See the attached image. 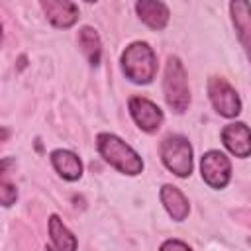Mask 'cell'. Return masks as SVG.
Returning a JSON list of instances; mask_svg holds the SVG:
<instances>
[{"instance_id": "cell-1", "label": "cell", "mask_w": 251, "mask_h": 251, "mask_svg": "<svg viewBox=\"0 0 251 251\" xmlns=\"http://www.w3.org/2000/svg\"><path fill=\"white\" fill-rule=\"evenodd\" d=\"M96 147L100 151V155L120 173L126 175H137L143 169V161L141 157L118 135L114 133H100L96 137Z\"/></svg>"}, {"instance_id": "cell-2", "label": "cell", "mask_w": 251, "mask_h": 251, "mask_svg": "<svg viewBox=\"0 0 251 251\" xmlns=\"http://www.w3.org/2000/svg\"><path fill=\"white\" fill-rule=\"evenodd\" d=\"M122 69L131 82L147 84L157 75V57L147 43L135 41L122 53Z\"/></svg>"}, {"instance_id": "cell-3", "label": "cell", "mask_w": 251, "mask_h": 251, "mask_svg": "<svg viewBox=\"0 0 251 251\" xmlns=\"http://www.w3.org/2000/svg\"><path fill=\"white\" fill-rule=\"evenodd\" d=\"M163 90H165V100H167L169 108H173L178 114H182L188 108L190 92H188L186 71L176 57H169V61H167Z\"/></svg>"}, {"instance_id": "cell-4", "label": "cell", "mask_w": 251, "mask_h": 251, "mask_svg": "<svg viewBox=\"0 0 251 251\" xmlns=\"http://www.w3.org/2000/svg\"><path fill=\"white\" fill-rule=\"evenodd\" d=\"M161 159L165 167L176 176H188L192 173V147L182 135H167L163 139Z\"/></svg>"}, {"instance_id": "cell-5", "label": "cell", "mask_w": 251, "mask_h": 251, "mask_svg": "<svg viewBox=\"0 0 251 251\" xmlns=\"http://www.w3.org/2000/svg\"><path fill=\"white\" fill-rule=\"evenodd\" d=\"M208 96L214 108L218 110V114L224 118H235L241 112V100L235 88L224 78L212 76L208 80Z\"/></svg>"}, {"instance_id": "cell-6", "label": "cell", "mask_w": 251, "mask_h": 251, "mask_svg": "<svg viewBox=\"0 0 251 251\" xmlns=\"http://www.w3.org/2000/svg\"><path fill=\"white\" fill-rule=\"evenodd\" d=\"M202 178L212 188H224L231 176V163L222 151H208L200 161Z\"/></svg>"}, {"instance_id": "cell-7", "label": "cell", "mask_w": 251, "mask_h": 251, "mask_svg": "<svg viewBox=\"0 0 251 251\" xmlns=\"http://www.w3.org/2000/svg\"><path fill=\"white\" fill-rule=\"evenodd\" d=\"M129 112L131 118L135 120V124L143 129V131H157L163 124V112L157 104H153L147 98L141 96H133L129 98Z\"/></svg>"}, {"instance_id": "cell-8", "label": "cell", "mask_w": 251, "mask_h": 251, "mask_svg": "<svg viewBox=\"0 0 251 251\" xmlns=\"http://www.w3.org/2000/svg\"><path fill=\"white\" fill-rule=\"evenodd\" d=\"M222 141L227 147V151L235 157L243 159L251 155V129L241 122L227 124L222 129Z\"/></svg>"}, {"instance_id": "cell-9", "label": "cell", "mask_w": 251, "mask_h": 251, "mask_svg": "<svg viewBox=\"0 0 251 251\" xmlns=\"http://www.w3.org/2000/svg\"><path fill=\"white\" fill-rule=\"evenodd\" d=\"M41 8L47 16V20L61 29L71 27L78 20V6L67 0H43Z\"/></svg>"}, {"instance_id": "cell-10", "label": "cell", "mask_w": 251, "mask_h": 251, "mask_svg": "<svg viewBox=\"0 0 251 251\" xmlns=\"http://www.w3.org/2000/svg\"><path fill=\"white\" fill-rule=\"evenodd\" d=\"M229 12H231V20H233L237 37L251 61V4L249 2H231Z\"/></svg>"}, {"instance_id": "cell-11", "label": "cell", "mask_w": 251, "mask_h": 251, "mask_svg": "<svg viewBox=\"0 0 251 251\" xmlns=\"http://www.w3.org/2000/svg\"><path fill=\"white\" fill-rule=\"evenodd\" d=\"M137 16L143 24H147L151 29H163L169 22V8L163 2L155 0H141L135 4Z\"/></svg>"}, {"instance_id": "cell-12", "label": "cell", "mask_w": 251, "mask_h": 251, "mask_svg": "<svg viewBox=\"0 0 251 251\" xmlns=\"http://www.w3.org/2000/svg\"><path fill=\"white\" fill-rule=\"evenodd\" d=\"M159 196H161V202H163L165 210L169 212V216H171L173 220L182 222V220L188 216V210H190L188 200L184 198V194H182L176 186L165 184V186L161 188V194H159Z\"/></svg>"}, {"instance_id": "cell-13", "label": "cell", "mask_w": 251, "mask_h": 251, "mask_svg": "<svg viewBox=\"0 0 251 251\" xmlns=\"http://www.w3.org/2000/svg\"><path fill=\"white\" fill-rule=\"evenodd\" d=\"M51 163L55 171L65 178V180H76L82 175V163L80 159L67 149H57L51 153Z\"/></svg>"}, {"instance_id": "cell-14", "label": "cell", "mask_w": 251, "mask_h": 251, "mask_svg": "<svg viewBox=\"0 0 251 251\" xmlns=\"http://www.w3.org/2000/svg\"><path fill=\"white\" fill-rule=\"evenodd\" d=\"M49 235L57 251H76V237L69 231L59 216L49 218Z\"/></svg>"}, {"instance_id": "cell-15", "label": "cell", "mask_w": 251, "mask_h": 251, "mask_svg": "<svg viewBox=\"0 0 251 251\" xmlns=\"http://www.w3.org/2000/svg\"><path fill=\"white\" fill-rule=\"evenodd\" d=\"M78 45L82 49V53L86 55L88 63L90 65H98L100 63V57H102V43H100V37L96 33V29L84 25L80 31H78Z\"/></svg>"}, {"instance_id": "cell-16", "label": "cell", "mask_w": 251, "mask_h": 251, "mask_svg": "<svg viewBox=\"0 0 251 251\" xmlns=\"http://www.w3.org/2000/svg\"><path fill=\"white\" fill-rule=\"evenodd\" d=\"M16 198H18L16 186L10 184V182H2L0 184V200H2V204L4 206H12L16 202Z\"/></svg>"}, {"instance_id": "cell-17", "label": "cell", "mask_w": 251, "mask_h": 251, "mask_svg": "<svg viewBox=\"0 0 251 251\" xmlns=\"http://www.w3.org/2000/svg\"><path fill=\"white\" fill-rule=\"evenodd\" d=\"M159 251H190V247H188L186 243L178 241V239H167V241L161 245Z\"/></svg>"}]
</instances>
